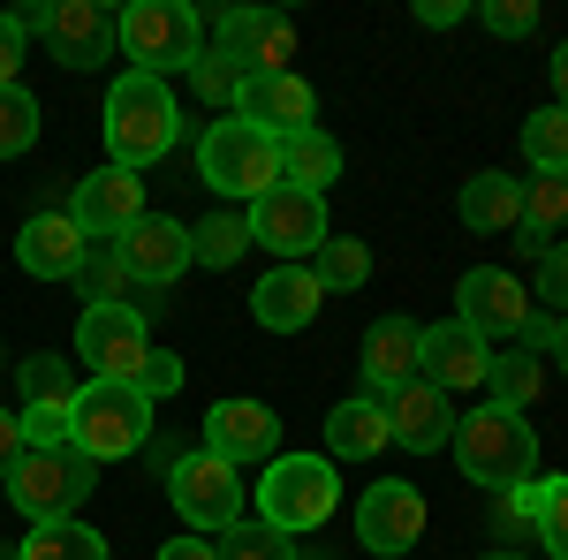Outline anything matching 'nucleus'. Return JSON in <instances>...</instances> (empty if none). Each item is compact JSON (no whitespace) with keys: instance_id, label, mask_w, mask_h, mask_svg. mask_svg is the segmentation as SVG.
<instances>
[{"instance_id":"31","label":"nucleus","mask_w":568,"mask_h":560,"mask_svg":"<svg viewBox=\"0 0 568 560\" xmlns=\"http://www.w3.org/2000/svg\"><path fill=\"white\" fill-rule=\"evenodd\" d=\"M311 273H318V288L326 296H349L372 281V251H364V235H326L318 251H311Z\"/></svg>"},{"instance_id":"23","label":"nucleus","mask_w":568,"mask_h":560,"mask_svg":"<svg viewBox=\"0 0 568 560\" xmlns=\"http://www.w3.org/2000/svg\"><path fill=\"white\" fill-rule=\"evenodd\" d=\"M356 371H364V394H372V401L402 394L409 379H417V326H409V318H379V326L364 334Z\"/></svg>"},{"instance_id":"30","label":"nucleus","mask_w":568,"mask_h":560,"mask_svg":"<svg viewBox=\"0 0 568 560\" xmlns=\"http://www.w3.org/2000/svg\"><path fill=\"white\" fill-rule=\"evenodd\" d=\"M16 560H106V538L91 522H31Z\"/></svg>"},{"instance_id":"13","label":"nucleus","mask_w":568,"mask_h":560,"mask_svg":"<svg viewBox=\"0 0 568 560\" xmlns=\"http://www.w3.org/2000/svg\"><path fill=\"white\" fill-rule=\"evenodd\" d=\"M356 546L379 560H402L409 546H425V492L409 477H379L356 508Z\"/></svg>"},{"instance_id":"14","label":"nucleus","mask_w":568,"mask_h":560,"mask_svg":"<svg viewBox=\"0 0 568 560\" xmlns=\"http://www.w3.org/2000/svg\"><path fill=\"white\" fill-rule=\"evenodd\" d=\"M213 45L227 61H243V77H281L296 61V23L273 8H227L213 23Z\"/></svg>"},{"instance_id":"1","label":"nucleus","mask_w":568,"mask_h":560,"mask_svg":"<svg viewBox=\"0 0 568 560\" xmlns=\"http://www.w3.org/2000/svg\"><path fill=\"white\" fill-rule=\"evenodd\" d=\"M455 470L470 477L478 492H516V485H530L538 477V431L516 417V409H500V401H478L470 417H455Z\"/></svg>"},{"instance_id":"37","label":"nucleus","mask_w":568,"mask_h":560,"mask_svg":"<svg viewBox=\"0 0 568 560\" xmlns=\"http://www.w3.org/2000/svg\"><path fill=\"white\" fill-rule=\"evenodd\" d=\"M190 91H197L205 106H227V114H235V91H243V61H227L220 45H205V53L190 61Z\"/></svg>"},{"instance_id":"48","label":"nucleus","mask_w":568,"mask_h":560,"mask_svg":"<svg viewBox=\"0 0 568 560\" xmlns=\"http://www.w3.org/2000/svg\"><path fill=\"white\" fill-rule=\"evenodd\" d=\"M546 69H554V106H568V45H554V61H546Z\"/></svg>"},{"instance_id":"6","label":"nucleus","mask_w":568,"mask_h":560,"mask_svg":"<svg viewBox=\"0 0 568 560\" xmlns=\"http://www.w3.org/2000/svg\"><path fill=\"white\" fill-rule=\"evenodd\" d=\"M455 318L478 334V342H516V348H538V303L516 273H500V265H470L463 281H455Z\"/></svg>"},{"instance_id":"9","label":"nucleus","mask_w":568,"mask_h":560,"mask_svg":"<svg viewBox=\"0 0 568 560\" xmlns=\"http://www.w3.org/2000/svg\"><path fill=\"white\" fill-rule=\"evenodd\" d=\"M168 500L182 508L190 530L227 538V530L243 522V470H235V462H220L213 447H190V455L168 462Z\"/></svg>"},{"instance_id":"32","label":"nucleus","mask_w":568,"mask_h":560,"mask_svg":"<svg viewBox=\"0 0 568 560\" xmlns=\"http://www.w3.org/2000/svg\"><path fill=\"white\" fill-rule=\"evenodd\" d=\"M243 251H251V220H243V213H213V220L190 227V265L227 273V265H243Z\"/></svg>"},{"instance_id":"26","label":"nucleus","mask_w":568,"mask_h":560,"mask_svg":"<svg viewBox=\"0 0 568 560\" xmlns=\"http://www.w3.org/2000/svg\"><path fill=\"white\" fill-rule=\"evenodd\" d=\"M281 182L304 190V197H326V190L342 182V144H334L326 130L288 136V144H281Z\"/></svg>"},{"instance_id":"44","label":"nucleus","mask_w":568,"mask_h":560,"mask_svg":"<svg viewBox=\"0 0 568 560\" xmlns=\"http://www.w3.org/2000/svg\"><path fill=\"white\" fill-rule=\"evenodd\" d=\"M31 455V439H23V417L16 409H0V485H8V470Z\"/></svg>"},{"instance_id":"5","label":"nucleus","mask_w":568,"mask_h":560,"mask_svg":"<svg viewBox=\"0 0 568 560\" xmlns=\"http://www.w3.org/2000/svg\"><path fill=\"white\" fill-rule=\"evenodd\" d=\"M152 439V401L122 379H84L77 409H69V447L84 462H122Z\"/></svg>"},{"instance_id":"8","label":"nucleus","mask_w":568,"mask_h":560,"mask_svg":"<svg viewBox=\"0 0 568 560\" xmlns=\"http://www.w3.org/2000/svg\"><path fill=\"white\" fill-rule=\"evenodd\" d=\"M197 174H205V190H220V197H265L273 182H281V144L265 130H251V122H213L205 130V144H197Z\"/></svg>"},{"instance_id":"3","label":"nucleus","mask_w":568,"mask_h":560,"mask_svg":"<svg viewBox=\"0 0 568 560\" xmlns=\"http://www.w3.org/2000/svg\"><path fill=\"white\" fill-rule=\"evenodd\" d=\"M114 45L136 61V77H190V61L205 53V23H197V8L190 0H130L122 16H114Z\"/></svg>"},{"instance_id":"29","label":"nucleus","mask_w":568,"mask_h":560,"mask_svg":"<svg viewBox=\"0 0 568 560\" xmlns=\"http://www.w3.org/2000/svg\"><path fill=\"white\" fill-rule=\"evenodd\" d=\"M77 288H84V310H91V303H130L136 318H152V310H160V296H152V288H136L130 273H122L114 243H91V258H84V273H77Z\"/></svg>"},{"instance_id":"15","label":"nucleus","mask_w":568,"mask_h":560,"mask_svg":"<svg viewBox=\"0 0 568 560\" xmlns=\"http://www.w3.org/2000/svg\"><path fill=\"white\" fill-rule=\"evenodd\" d=\"M69 220L84 227L91 243H114V235H130L136 220H144V174L130 167H91L84 182H77V197H69Z\"/></svg>"},{"instance_id":"33","label":"nucleus","mask_w":568,"mask_h":560,"mask_svg":"<svg viewBox=\"0 0 568 560\" xmlns=\"http://www.w3.org/2000/svg\"><path fill=\"white\" fill-rule=\"evenodd\" d=\"M16 371H23V409H77V394H84L77 364H61V356H23Z\"/></svg>"},{"instance_id":"41","label":"nucleus","mask_w":568,"mask_h":560,"mask_svg":"<svg viewBox=\"0 0 568 560\" xmlns=\"http://www.w3.org/2000/svg\"><path fill=\"white\" fill-rule=\"evenodd\" d=\"M182 371H190V364H182L175 348H152V356H144V379H136V394H144V401H160V394L182 387Z\"/></svg>"},{"instance_id":"24","label":"nucleus","mask_w":568,"mask_h":560,"mask_svg":"<svg viewBox=\"0 0 568 560\" xmlns=\"http://www.w3.org/2000/svg\"><path fill=\"white\" fill-rule=\"evenodd\" d=\"M394 431H387V401L372 394H349L326 409V462H364V455H387Z\"/></svg>"},{"instance_id":"49","label":"nucleus","mask_w":568,"mask_h":560,"mask_svg":"<svg viewBox=\"0 0 568 560\" xmlns=\"http://www.w3.org/2000/svg\"><path fill=\"white\" fill-rule=\"evenodd\" d=\"M485 560H530V553H485Z\"/></svg>"},{"instance_id":"22","label":"nucleus","mask_w":568,"mask_h":560,"mask_svg":"<svg viewBox=\"0 0 568 560\" xmlns=\"http://www.w3.org/2000/svg\"><path fill=\"white\" fill-rule=\"evenodd\" d=\"M318 303H326V288H318L311 265H273L251 288V318H258L265 334H304L311 318H318Z\"/></svg>"},{"instance_id":"18","label":"nucleus","mask_w":568,"mask_h":560,"mask_svg":"<svg viewBox=\"0 0 568 560\" xmlns=\"http://www.w3.org/2000/svg\"><path fill=\"white\" fill-rule=\"evenodd\" d=\"M114 258H122V273H130L136 288H152V296H160L168 281L190 273V227H182V220L144 213L130 235H114Z\"/></svg>"},{"instance_id":"7","label":"nucleus","mask_w":568,"mask_h":560,"mask_svg":"<svg viewBox=\"0 0 568 560\" xmlns=\"http://www.w3.org/2000/svg\"><path fill=\"white\" fill-rule=\"evenodd\" d=\"M99 485V462H84L77 447H31L16 470H8V500L31 522H77V508Z\"/></svg>"},{"instance_id":"12","label":"nucleus","mask_w":568,"mask_h":560,"mask_svg":"<svg viewBox=\"0 0 568 560\" xmlns=\"http://www.w3.org/2000/svg\"><path fill=\"white\" fill-rule=\"evenodd\" d=\"M77 356L91 364V379H122L136 387L144 379V356H152V334L130 303H91L84 326H77Z\"/></svg>"},{"instance_id":"25","label":"nucleus","mask_w":568,"mask_h":560,"mask_svg":"<svg viewBox=\"0 0 568 560\" xmlns=\"http://www.w3.org/2000/svg\"><path fill=\"white\" fill-rule=\"evenodd\" d=\"M463 227L470 235H516L524 227V182L516 174H500V167H485V174H470L463 182Z\"/></svg>"},{"instance_id":"27","label":"nucleus","mask_w":568,"mask_h":560,"mask_svg":"<svg viewBox=\"0 0 568 560\" xmlns=\"http://www.w3.org/2000/svg\"><path fill=\"white\" fill-rule=\"evenodd\" d=\"M561 227H568V174H530V182H524V227H516V243H524L530 258H546Z\"/></svg>"},{"instance_id":"21","label":"nucleus","mask_w":568,"mask_h":560,"mask_svg":"<svg viewBox=\"0 0 568 560\" xmlns=\"http://www.w3.org/2000/svg\"><path fill=\"white\" fill-rule=\"evenodd\" d=\"M387 431H394V447H409V455H439L455 439V401L433 379H409L402 394H387Z\"/></svg>"},{"instance_id":"10","label":"nucleus","mask_w":568,"mask_h":560,"mask_svg":"<svg viewBox=\"0 0 568 560\" xmlns=\"http://www.w3.org/2000/svg\"><path fill=\"white\" fill-rule=\"evenodd\" d=\"M251 251H273L281 265H311V251L334 235L326 227V197H304L288 182H273L265 197H251Z\"/></svg>"},{"instance_id":"38","label":"nucleus","mask_w":568,"mask_h":560,"mask_svg":"<svg viewBox=\"0 0 568 560\" xmlns=\"http://www.w3.org/2000/svg\"><path fill=\"white\" fill-rule=\"evenodd\" d=\"M538 546H546V560H568V477L538 485Z\"/></svg>"},{"instance_id":"42","label":"nucleus","mask_w":568,"mask_h":560,"mask_svg":"<svg viewBox=\"0 0 568 560\" xmlns=\"http://www.w3.org/2000/svg\"><path fill=\"white\" fill-rule=\"evenodd\" d=\"M538 303H561V318H568V243H554L538 258Z\"/></svg>"},{"instance_id":"46","label":"nucleus","mask_w":568,"mask_h":560,"mask_svg":"<svg viewBox=\"0 0 568 560\" xmlns=\"http://www.w3.org/2000/svg\"><path fill=\"white\" fill-rule=\"evenodd\" d=\"M160 560H227V553H220L205 530H190V538H175V546H160Z\"/></svg>"},{"instance_id":"17","label":"nucleus","mask_w":568,"mask_h":560,"mask_svg":"<svg viewBox=\"0 0 568 560\" xmlns=\"http://www.w3.org/2000/svg\"><path fill=\"white\" fill-rule=\"evenodd\" d=\"M485 371H493V342H478L463 318L417 326V379H433L439 394H470L485 387Z\"/></svg>"},{"instance_id":"40","label":"nucleus","mask_w":568,"mask_h":560,"mask_svg":"<svg viewBox=\"0 0 568 560\" xmlns=\"http://www.w3.org/2000/svg\"><path fill=\"white\" fill-rule=\"evenodd\" d=\"M470 16H478L493 39H530V31H538V8H530V0H485Z\"/></svg>"},{"instance_id":"43","label":"nucleus","mask_w":568,"mask_h":560,"mask_svg":"<svg viewBox=\"0 0 568 560\" xmlns=\"http://www.w3.org/2000/svg\"><path fill=\"white\" fill-rule=\"evenodd\" d=\"M23 39H31L23 16H0V91L16 84V69H23Z\"/></svg>"},{"instance_id":"4","label":"nucleus","mask_w":568,"mask_h":560,"mask_svg":"<svg viewBox=\"0 0 568 560\" xmlns=\"http://www.w3.org/2000/svg\"><path fill=\"white\" fill-rule=\"evenodd\" d=\"M342 508V477L326 455H273L258 477V522L281 538H304Z\"/></svg>"},{"instance_id":"35","label":"nucleus","mask_w":568,"mask_h":560,"mask_svg":"<svg viewBox=\"0 0 568 560\" xmlns=\"http://www.w3.org/2000/svg\"><path fill=\"white\" fill-rule=\"evenodd\" d=\"M493 538H500V553H524V546H538V477L493 500Z\"/></svg>"},{"instance_id":"20","label":"nucleus","mask_w":568,"mask_h":560,"mask_svg":"<svg viewBox=\"0 0 568 560\" xmlns=\"http://www.w3.org/2000/svg\"><path fill=\"white\" fill-rule=\"evenodd\" d=\"M205 447H213L220 462H273L281 455V417L265 409V401H213L205 409Z\"/></svg>"},{"instance_id":"16","label":"nucleus","mask_w":568,"mask_h":560,"mask_svg":"<svg viewBox=\"0 0 568 560\" xmlns=\"http://www.w3.org/2000/svg\"><path fill=\"white\" fill-rule=\"evenodd\" d=\"M235 122H251V130H265L273 144H288V136L318 130V99H311V84L296 69H281V77H243Z\"/></svg>"},{"instance_id":"28","label":"nucleus","mask_w":568,"mask_h":560,"mask_svg":"<svg viewBox=\"0 0 568 560\" xmlns=\"http://www.w3.org/2000/svg\"><path fill=\"white\" fill-rule=\"evenodd\" d=\"M538 394H546V356H538V348H493L485 401H500V409H516V417H524Z\"/></svg>"},{"instance_id":"50","label":"nucleus","mask_w":568,"mask_h":560,"mask_svg":"<svg viewBox=\"0 0 568 560\" xmlns=\"http://www.w3.org/2000/svg\"><path fill=\"white\" fill-rule=\"evenodd\" d=\"M0 560H16V553H0Z\"/></svg>"},{"instance_id":"34","label":"nucleus","mask_w":568,"mask_h":560,"mask_svg":"<svg viewBox=\"0 0 568 560\" xmlns=\"http://www.w3.org/2000/svg\"><path fill=\"white\" fill-rule=\"evenodd\" d=\"M524 160L530 174H568V106H538L524 122Z\"/></svg>"},{"instance_id":"11","label":"nucleus","mask_w":568,"mask_h":560,"mask_svg":"<svg viewBox=\"0 0 568 560\" xmlns=\"http://www.w3.org/2000/svg\"><path fill=\"white\" fill-rule=\"evenodd\" d=\"M23 31H39L61 69H99V61H114V8H99V0H45V8H23Z\"/></svg>"},{"instance_id":"39","label":"nucleus","mask_w":568,"mask_h":560,"mask_svg":"<svg viewBox=\"0 0 568 560\" xmlns=\"http://www.w3.org/2000/svg\"><path fill=\"white\" fill-rule=\"evenodd\" d=\"M220 553L227 560H296V538H281V530H265V522H235Z\"/></svg>"},{"instance_id":"47","label":"nucleus","mask_w":568,"mask_h":560,"mask_svg":"<svg viewBox=\"0 0 568 560\" xmlns=\"http://www.w3.org/2000/svg\"><path fill=\"white\" fill-rule=\"evenodd\" d=\"M538 356H554L568 371V318H546V326H538Z\"/></svg>"},{"instance_id":"2","label":"nucleus","mask_w":568,"mask_h":560,"mask_svg":"<svg viewBox=\"0 0 568 560\" xmlns=\"http://www.w3.org/2000/svg\"><path fill=\"white\" fill-rule=\"evenodd\" d=\"M182 136V106L175 91L160 84V77H122V84L106 91V152H114V167L144 174L152 160H168Z\"/></svg>"},{"instance_id":"36","label":"nucleus","mask_w":568,"mask_h":560,"mask_svg":"<svg viewBox=\"0 0 568 560\" xmlns=\"http://www.w3.org/2000/svg\"><path fill=\"white\" fill-rule=\"evenodd\" d=\"M39 144V99L23 84H8L0 91V160H23Z\"/></svg>"},{"instance_id":"19","label":"nucleus","mask_w":568,"mask_h":560,"mask_svg":"<svg viewBox=\"0 0 568 560\" xmlns=\"http://www.w3.org/2000/svg\"><path fill=\"white\" fill-rule=\"evenodd\" d=\"M84 258H91V235L61 213V205L31 213V220H23V235H16V265H23L31 281H77Z\"/></svg>"},{"instance_id":"45","label":"nucleus","mask_w":568,"mask_h":560,"mask_svg":"<svg viewBox=\"0 0 568 560\" xmlns=\"http://www.w3.org/2000/svg\"><path fill=\"white\" fill-rule=\"evenodd\" d=\"M417 23L425 31H455V23H470V0H417Z\"/></svg>"}]
</instances>
